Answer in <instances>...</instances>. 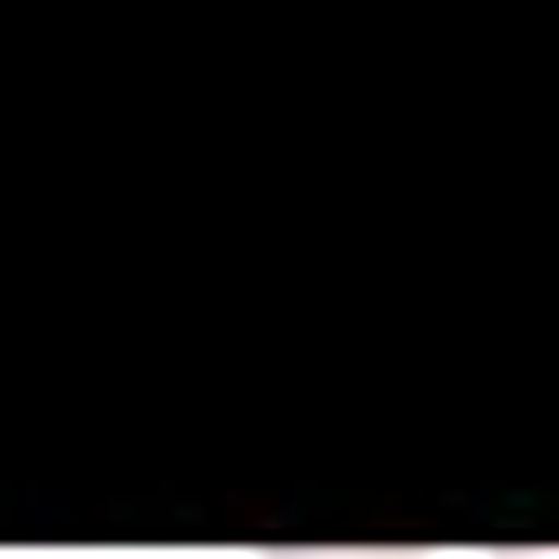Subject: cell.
<instances>
[{"mask_svg": "<svg viewBox=\"0 0 559 559\" xmlns=\"http://www.w3.org/2000/svg\"><path fill=\"white\" fill-rule=\"evenodd\" d=\"M266 559H413V546H266Z\"/></svg>", "mask_w": 559, "mask_h": 559, "instance_id": "1", "label": "cell"}, {"mask_svg": "<svg viewBox=\"0 0 559 559\" xmlns=\"http://www.w3.org/2000/svg\"><path fill=\"white\" fill-rule=\"evenodd\" d=\"M493 559H559V546H493Z\"/></svg>", "mask_w": 559, "mask_h": 559, "instance_id": "2", "label": "cell"}]
</instances>
